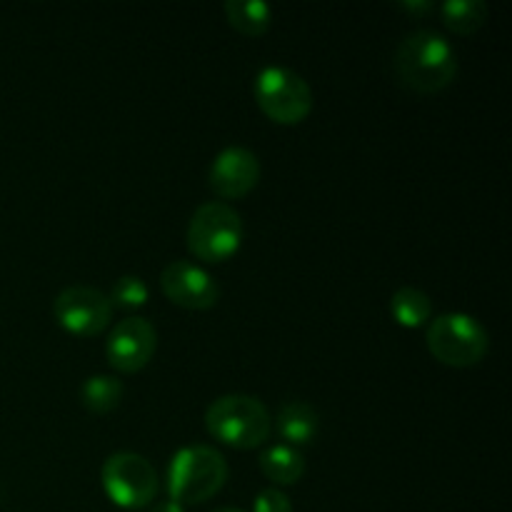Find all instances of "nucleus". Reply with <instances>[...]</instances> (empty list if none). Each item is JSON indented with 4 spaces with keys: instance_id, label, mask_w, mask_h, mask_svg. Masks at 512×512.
<instances>
[{
    "instance_id": "3",
    "label": "nucleus",
    "mask_w": 512,
    "mask_h": 512,
    "mask_svg": "<svg viewBox=\"0 0 512 512\" xmlns=\"http://www.w3.org/2000/svg\"><path fill=\"white\" fill-rule=\"evenodd\" d=\"M228 460L213 445H185L168 463V493L178 505L215 498L228 480Z\"/></svg>"
},
{
    "instance_id": "13",
    "label": "nucleus",
    "mask_w": 512,
    "mask_h": 512,
    "mask_svg": "<svg viewBox=\"0 0 512 512\" xmlns=\"http://www.w3.org/2000/svg\"><path fill=\"white\" fill-rule=\"evenodd\" d=\"M260 470H263L265 478L275 485H295L305 475V458L298 448L293 445H270L260 453L258 458Z\"/></svg>"
},
{
    "instance_id": "11",
    "label": "nucleus",
    "mask_w": 512,
    "mask_h": 512,
    "mask_svg": "<svg viewBox=\"0 0 512 512\" xmlns=\"http://www.w3.org/2000/svg\"><path fill=\"white\" fill-rule=\"evenodd\" d=\"M260 160L258 155L243 145H228L215 155L213 165H210L208 183L218 198L238 200L253 193L255 185L260 183Z\"/></svg>"
},
{
    "instance_id": "20",
    "label": "nucleus",
    "mask_w": 512,
    "mask_h": 512,
    "mask_svg": "<svg viewBox=\"0 0 512 512\" xmlns=\"http://www.w3.org/2000/svg\"><path fill=\"white\" fill-rule=\"evenodd\" d=\"M400 8L405 10V13H413V15H425L430 13V10L435 8L430 0H400Z\"/></svg>"
},
{
    "instance_id": "9",
    "label": "nucleus",
    "mask_w": 512,
    "mask_h": 512,
    "mask_svg": "<svg viewBox=\"0 0 512 512\" xmlns=\"http://www.w3.org/2000/svg\"><path fill=\"white\" fill-rule=\"evenodd\" d=\"M158 350V330L148 318L128 315L113 325L105 343L108 363L118 373H138L153 360Z\"/></svg>"
},
{
    "instance_id": "12",
    "label": "nucleus",
    "mask_w": 512,
    "mask_h": 512,
    "mask_svg": "<svg viewBox=\"0 0 512 512\" xmlns=\"http://www.w3.org/2000/svg\"><path fill=\"white\" fill-rule=\"evenodd\" d=\"M275 430L285 440V445H293V448L310 445L318 438L320 415L305 400H285L275 413Z\"/></svg>"
},
{
    "instance_id": "8",
    "label": "nucleus",
    "mask_w": 512,
    "mask_h": 512,
    "mask_svg": "<svg viewBox=\"0 0 512 512\" xmlns=\"http://www.w3.org/2000/svg\"><path fill=\"white\" fill-rule=\"evenodd\" d=\"M53 315L63 330L78 338H95L110 328L113 305L93 285H68L53 300Z\"/></svg>"
},
{
    "instance_id": "18",
    "label": "nucleus",
    "mask_w": 512,
    "mask_h": 512,
    "mask_svg": "<svg viewBox=\"0 0 512 512\" xmlns=\"http://www.w3.org/2000/svg\"><path fill=\"white\" fill-rule=\"evenodd\" d=\"M108 300L113 308L138 310L148 303V285L140 275H120L110 288Z\"/></svg>"
},
{
    "instance_id": "10",
    "label": "nucleus",
    "mask_w": 512,
    "mask_h": 512,
    "mask_svg": "<svg viewBox=\"0 0 512 512\" xmlns=\"http://www.w3.org/2000/svg\"><path fill=\"white\" fill-rule=\"evenodd\" d=\"M160 288L170 303L188 310H210L220 300L213 275L190 260H170L160 273Z\"/></svg>"
},
{
    "instance_id": "14",
    "label": "nucleus",
    "mask_w": 512,
    "mask_h": 512,
    "mask_svg": "<svg viewBox=\"0 0 512 512\" xmlns=\"http://www.w3.org/2000/svg\"><path fill=\"white\" fill-rule=\"evenodd\" d=\"M390 313L403 328H423L433 320V298L415 285H403L390 298Z\"/></svg>"
},
{
    "instance_id": "5",
    "label": "nucleus",
    "mask_w": 512,
    "mask_h": 512,
    "mask_svg": "<svg viewBox=\"0 0 512 512\" xmlns=\"http://www.w3.org/2000/svg\"><path fill=\"white\" fill-rule=\"evenodd\" d=\"M425 343L438 363L450 368H473L488 355L490 335L475 315L443 313L428 323Z\"/></svg>"
},
{
    "instance_id": "19",
    "label": "nucleus",
    "mask_w": 512,
    "mask_h": 512,
    "mask_svg": "<svg viewBox=\"0 0 512 512\" xmlns=\"http://www.w3.org/2000/svg\"><path fill=\"white\" fill-rule=\"evenodd\" d=\"M253 512H293V503L280 488H265L255 495Z\"/></svg>"
},
{
    "instance_id": "7",
    "label": "nucleus",
    "mask_w": 512,
    "mask_h": 512,
    "mask_svg": "<svg viewBox=\"0 0 512 512\" xmlns=\"http://www.w3.org/2000/svg\"><path fill=\"white\" fill-rule=\"evenodd\" d=\"M100 483L110 503L123 510L148 508L160 490L158 470L145 455L133 450H118L108 455L100 470Z\"/></svg>"
},
{
    "instance_id": "16",
    "label": "nucleus",
    "mask_w": 512,
    "mask_h": 512,
    "mask_svg": "<svg viewBox=\"0 0 512 512\" xmlns=\"http://www.w3.org/2000/svg\"><path fill=\"white\" fill-rule=\"evenodd\" d=\"M225 18L238 33L263 35L273 23V8L263 0H225Z\"/></svg>"
},
{
    "instance_id": "6",
    "label": "nucleus",
    "mask_w": 512,
    "mask_h": 512,
    "mask_svg": "<svg viewBox=\"0 0 512 512\" xmlns=\"http://www.w3.org/2000/svg\"><path fill=\"white\" fill-rule=\"evenodd\" d=\"M253 95L258 108L273 123L298 125L313 110V88L298 70L288 65H265L258 70L253 83Z\"/></svg>"
},
{
    "instance_id": "15",
    "label": "nucleus",
    "mask_w": 512,
    "mask_h": 512,
    "mask_svg": "<svg viewBox=\"0 0 512 512\" xmlns=\"http://www.w3.org/2000/svg\"><path fill=\"white\" fill-rule=\"evenodd\" d=\"M125 395L123 380L115 378V375H90L80 385V400H83L85 410L95 415H108L113 413L120 405Z\"/></svg>"
},
{
    "instance_id": "17",
    "label": "nucleus",
    "mask_w": 512,
    "mask_h": 512,
    "mask_svg": "<svg viewBox=\"0 0 512 512\" xmlns=\"http://www.w3.org/2000/svg\"><path fill=\"white\" fill-rule=\"evenodd\" d=\"M443 23L458 35H473L488 23L490 8L485 0H445L440 5Z\"/></svg>"
},
{
    "instance_id": "21",
    "label": "nucleus",
    "mask_w": 512,
    "mask_h": 512,
    "mask_svg": "<svg viewBox=\"0 0 512 512\" xmlns=\"http://www.w3.org/2000/svg\"><path fill=\"white\" fill-rule=\"evenodd\" d=\"M150 512H185L183 505H178L175 500H163V503H155Z\"/></svg>"
},
{
    "instance_id": "1",
    "label": "nucleus",
    "mask_w": 512,
    "mask_h": 512,
    "mask_svg": "<svg viewBox=\"0 0 512 512\" xmlns=\"http://www.w3.org/2000/svg\"><path fill=\"white\" fill-rule=\"evenodd\" d=\"M395 75L415 93H440L458 78V53L443 33L418 28L405 35L395 48Z\"/></svg>"
},
{
    "instance_id": "4",
    "label": "nucleus",
    "mask_w": 512,
    "mask_h": 512,
    "mask_svg": "<svg viewBox=\"0 0 512 512\" xmlns=\"http://www.w3.org/2000/svg\"><path fill=\"white\" fill-rule=\"evenodd\" d=\"M243 218L238 210L223 200H210L190 215L188 250L203 263H225L243 245Z\"/></svg>"
},
{
    "instance_id": "22",
    "label": "nucleus",
    "mask_w": 512,
    "mask_h": 512,
    "mask_svg": "<svg viewBox=\"0 0 512 512\" xmlns=\"http://www.w3.org/2000/svg\"><path fill=\"white\" fill-rule=\"evenodd\" d=\"M213 512H245V510H240V508H218V510H213Z\"/></svg>"
},
{
    "instance_id": "2",
    "label": "nucleus",
    "mask_w": 512,
    "mask_h": 512,
    "mask_svg": "<svg viewBox=\"0 0 512 512\" xmlns=\"http://www.w3.org/2000/svg\"><path fill=\"white\" fill-rule=\"evenodd\" d=\"M205 430L228 448L253 450L268 440L270 430H273V418L263 400L255 395L228 393L208 405Z\"/></svg>"
}]
</instances>
